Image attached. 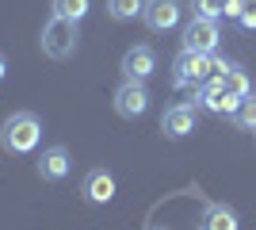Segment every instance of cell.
<instances>
[{"label":"cell","instance_id":"6da1fadb","mask_svg":"<svg viewBox=\"0 0 256 230\" xmlns=\"http://www.w3.org/2000/svg\"><path fill=\"white\" fill-rule=\"evenodd\" d=\"M38 142H42V123H38V115L34 111H12L8 119L0 123V150L4 153H31L38 150Z\"/></svg>","mask_w":256,"mask_h":230},{"label":"cell","instance_id":"7a4b0ae2","mask_svg":"<svg viewBox=\"0 0 256 230\" xmlns=\"http://www.w3.org/2000/svg\"><path fill=\"white\" fill-rule=\"evenodd\" d=\"M76 23L62 20V16H50L42 27V39H38V46H42V54L54 58V62H65V58L76 54Z\"/></svg>","mask_w":256,"mask_h":230},{"label":"cell","instance_id":"3957f363","mask_svg":"<svg viewBox=\"0 0 256 230\" xmlns=\"http://www.w3.org/2000/svg\"><path fill=\"white\" fill-rule=\"evenodd\" d=\"M214 73L210 54H195V50H180L176 62H172V88H199L206 77Z\"/></svg>","mask_w":256,"mask_h":230},{"label":"cell","instance_id":"277c9868","mask_svg":"<svg viewBox=\"0 0 256 230\" xmlns=\"http://www.w3.org/2000/svg\"><path fill=\"white\" fill-rule=\"evenodd\" d=\"M237 100H241V96H234V92H226V85L218 81V77H214V81L206 77L203 85L195 88V108L210 111V115H226V119H230V115L237 111Z\"/></svg>","mask_w":256,"mask_h":230},{"label":"cell","instance_id":"5b68a950","mask_svg":"<svg viewBox=\"0 0 256 230\" xmlns=\"http://www.w3.org/2000/svg\"><path fill=\"white\" fill-rule=\"evenodd\" d=\"M115 111L122 119H142L150 111V88H146V81H122L115 88Z\"/></svg>","mask_w":256,"mask_h":230},{"label":"cell","instance_id":"8992f818","mask_svg":"<svg viewBox=\"0 0 256 230\" xmlns=\"http://www.w3.org/2000/svg\"><path fill=\"white\" fill-rule=\"evenodd\" d=\"M218 20H203V16H192V23L184 27V50H195V54H214L218 50Z\"/></svg>","mask_w":256,"mask_h":230},{"label":"cell","instance_id":"52a82bcc","mask_svg":"<svg viewBox=\"0 0 256 230\" xmlns=\"http://www.w3.org/2000/svg\"><path fill=\"white\" fill-rule=\"evenodd\" d=\"M195 119H199V108L195 104H172L164 115H160V134L172 138V142H180L188 134L195 131Z\"/></svg>","mask_w":256,"mask_h":230},{"label":"cell","instance_id":"ba28073f","mask_svg":"<svg viewBox=\"0 0 256 230\" xmlns=\"http://www.w3.org/2000/svg\"><path fill=\"white\" fill-rule=\"evenodd\" d=\"M180 0H146V8H142V20L150 27L153 35H164L172 31L176 23H180Z\"/></svg>","mask_w":256,"mask_h":230},{"label":"cell","instance_id":"9c48e42d","mask_svg":"<svg viewBox=\"0 0 256 230\" xmlns=\"http://www.w3.org/2000/svg\"><path fill=\"white\" fill-rule=\"evenodd\" d=\"M115 192H118V184H115V176L107 173V169H92V173L80 180V199H84V203H92V207L111 203V199H115Z\"/></svg>","mask_w":256,"mask_h":230},{"label":"cell","instance_id":"30bf717a","mask_svg":"<svg viewBox=\"0 0 256 230\" xmlns=\"http://www.w3.org/2000/svg\"><path fill=\"white\" fill-rule=\"evenodd\" d=\"M153 69H157V50L150 43H138L122 54V77L126 81H150Z\"/></svg>","mask_w":256,"mask_h":230},{"label":"cell","instance_id":"8fae6325","mask_svg":"<svg viewBox=\"0 0 256 230\" xmlns=\"http://www.w3.org/2000/svg\"><path fill=\"white\" fill-rule=\"evenodd\" d=\"M38 176L42 180H50V184H58V180H65L69 176V169H73V157H69V150L65 146H50V150H42V157H38Z\"/></svg>","mask_w":256,"mask_h":230},{"label":"cell","instance_id":"7c38bea8","mask_svg":"<svg viewBox=\"0 0 256 230\" xmlns=\"http://www.w3.org/2000/svg\"><path fill=\"white\" fill-rule=\"evenodd\" d=\"M199 230H241V222H237L234 207H226V203H206L203 215H199Z\"/></svg>","mask_w":256,"mask_h":230},{"label":"cell","instance_id":"4fadbf2b","mask_svg":"<svg viewBox=\"0 0 256 230\" xmlns=\"http://www.w3.org/2000/svg\"><path fill=\"white\" fill-rule=\"evenodd\" d=\"M218 81H222L226 92H234V96H248V92H252V88H248V73H245L241 66H234V62L218 73Z\"/></svg>","mask_w":256,"mask_h":230},{"label":"cell","instance_id":"5bb4252c","mask_svg":"<svg viewBox=\"0 0 256 230\" xmlns=\"http://www.w3.org/2000/svg\"><path fill=\"white\" fill-rule=\"evenodd\" d=\"M230 123H234L237 131H256V96L252 92L237 100V111L230 115Z\"/></svg>","mask_w":256,"mask_h":230},{"label":"cell","instance_id":"9a60e30c","mask_svg":"<svg viewBox=\"0 0 256 230\" xmlns=\"http://www.w3.org/2000/svg\"><path fill=\"white\" fill-rule=\"evenodd\" d=\"M50 8H54V16H62V20L80 23L88 16V8H92V0H54Z\"/></svg>","mask_w":256,"mask_h":230},{"label":"cell","instance_id":"2e32d148","mask_svg":"<svg viewBox=\"0 0 256 230\" xmlns=\"http://www.w3.org/2000/svg\"><path fill=\"white\" fill-rule=\"evenodd\" d=\"M142 8H146V0H107V16L118 23L134 20V16H142Z\"/></svg>","mask_w":256,"mask_h":230},{"label":"cell","instance_id":"e0dca14e","mask_svg":"<svg viewBox=\"0 0 256 230\" xmlns=\"http://www.w3.org/2000/svg\"><path fill=\"white\" fill-rule=\"evenodd\" d=\"M192 12L203 20H222L226 16V0H192Z\"/></svg>","mask_w":256,"mask_h":230},{"label":"cell","instance_id":"ac0fdd59","mask_svg":"<svg viewBox=\"0 0 256 230\" xmlns=\"http://www.w3.org/2000/svg\"><path fill=\"white\" fill-rule=\"evenodd\" d=\"M248 4L245 0H226V16H234V20H241V12H245Z\"/></svg>","mask_w":256,"mask_h":230},{"label":"cell","instance_id":"d6986e66","mask_svg":"<svg viewBox=\"0 0 256 230\" xmlns=\"http://www.w3.org/2000/svg\"><path fill=\"white\" fill-rule=\"evenodd\" d=\"M241 27H248V31L256 27V8H245V12H241Z\"/></svg>","mask_w":256,"mask_h":230},{"label":"cell","instance_id":"ffe728a7","mask_svg":"<svg viewBox=\"0 0 256 230\" xmlns=\"http://www.w3.org/2000/svg\"><path fill=\"white\" fill-rule=\"evenodd\" d=\"M8 77V62H4V54H0V81Z\"/></svg>","mask_w":256,"mask_h":230},{"label":"cell","instance_id":"44dd1931","mask_svg":"<svg viewBox=\"0 0 256 230\" xmlns=\"http://www.w3.org/2000/svg\"><path fill=\"white\" fill-rule=\"evenodd\" d=\"M150 230H168V226H150Z\"/></svg>","mask_w":256,"mask_h":230}]
</instances>
